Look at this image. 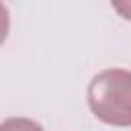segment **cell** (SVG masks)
<instances>
[{
  "mask_svg": "<svg viewBox=\"0 0 131 131\" xmlns=\"http://www.w3.org/2000/svg\"><path fill=\"white\" fill-rule=\"evenodd\" d=\"M88 106L96 119L115 127H131V72L108 68L98 72L86 90Z\"/></svg>",
  "mask_w": 131,
  "mask_h": 131,
  "instance_id": "6da1fadb",
  "label": "cell"
},
{
  "mask_svg": "<svg viewBox=\"0 0 131 131\" xmlns=\"http://www.w3.org/2000/svg\"><path fill=\"white\" fill-rule=\"evenodd\" d=\"M0 131H43V127L33 119L12 117V119H6L0 123Z\"/></svg>",
  "mask_w": 131,
  "mask_h": 131,
  "instance_id": "7a4b0ae2",
  "label": "cell"
},
{
  "mask_svg": "<svg viewBox=\"0 0 131 131\" xmlns=\"http://www.w3.org/2000/svg\"><path fill=\"white\" fill-rule=\"evenodd\" d=\"M8 29H10V14H8V8L4 6V2L0 0V45L8 37Z\"/></svg>",
  "mask_w": 131,
  "mask_h": 131,
  "instance_id": "3957f363",
  "label": "cell"
},
{
  "mask_svg": "<svg viewBox=\"0 0 131 131\" xmlns=\"http://www.w3.org/2000/svg\"><path fill=\"white\" fill-rule=\"evenodd\" d=\"M111 6L119 16H123L125 20H131V0H111Z\"/></svg>",
  "mask_w": 131,
  "mask_h": 131,
  "instance_id": "277c9868",
  "label": "cell"
}]
</instances>
